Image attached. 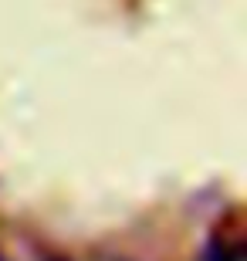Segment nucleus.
<instances>
[{
	"mask_svg": "<svg viewBox=\"0 0 247 261\" xmlns=\"http://www.w3.org/2000/svg\"><path fill=\"white\" fill-rule=\"evenodd\" d=\"M244 254H240V248H224V244H210L207 251H203V261H240Z\"/></svg>",
	"mask_w": 247,
	"mask_h": 261,
	"instance_id": "f257e3e1",
	"label": "nucleus"
}]
</instances>
